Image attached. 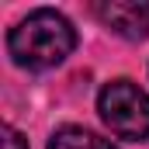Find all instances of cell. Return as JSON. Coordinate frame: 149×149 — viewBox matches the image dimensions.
<instances>
[{"label":"cell","instance_id":"6da1fadb","mask_svg":"<svg viewBox=\"0 0 149 149\" xmlns=\"http://www.w3.org/2000/svg\"><path fill=\"white\" fill-rule=\"evenodd\" d=\"M73 49H76L73 24L59 10H52V7L31 10L7 35V52H10V59L21 70H52Z\"/></svg>","mask_w":149,"mask_h":149},{"label":"cell","instance_id":"7a4b0ae2","mask_svg":"<svg viewBox=\"0 0 149 149\" xmlns=\"http://www.w3.org/2000/svg\"><path fill=\"white\" fill-rule=\"evenodd\" d=\"M97 111H101V121L111 128V135L128 142L149 139V94L139 83L111 80L97 97Z\"/></svg>","mask_w":149,"mask_h":149},{"label":"cell","instance_id":"3957f363","mask_svg":"<svg viewBox=\"0 0 149 149\" xmlns=\"http://www.w3.org/2000/svg\"><path fill=\"white\" fill-rule=\"evenodd\" d=\"M94 10L114 35L128 42L149 38V0H101Z\"/></svg>","mask_w":149,"mask_h":149},{"label":"cell","instance_id":"277c9868","mask_svg":"<svg viewBox=\"0 0 149 149\" xmlns=\"http://www.w3.org/2000/svg\"><path fill=\"white\" fill-rule=\"evenodd\" d=\"M49 149H118V146L87 132V128H80V125H66L49 139Z\"/></svg>","mask_w":149,"mask_h":149},{"label":"cell","instance_id":"5b68a950","mask_svg":"<svg viewBox=\"0 0 149 149\" xmlns=\"http://www.w3.org/2000/svg\"><path fill=\"white\" fill-rule=\"evenodd\" d=\"M3 149H28V139H24L17 128L3 125Z\"/></svg>","mask_w":149,"mask_h":149}]
</instances>
